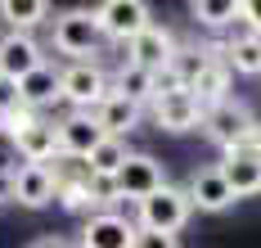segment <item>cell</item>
I'll return each mask as SVG.
<instances>
[{"label": "cell", "instance_id": "21", "mask_svg": "<svg viewBox=\"0 0 261 248\" xmlns=\"http://www.w3.org/2000/svg\"><path fill=\"white\" fill-rule=\"evenodd\" d=\"M126 154H130V149H126V140L104 136L99 144H95V149H90V154H86V158H81V167H86L95 181H113V176H117V167L126 163Z\"/></svg>", "mask_w": 261, "mask_h": 248}, {"label": "cell", "instance_id": "3", "mask_svg": "<svg viewBox=\"0 0 261 248\" xmlns=\"http://www.w3.org/2000/svg\"><path fill=\"white\" fill-rule=\"evenodd\" d=\"M99 41H104V32L90 9H68L54 18V50L68 55V63H86L90 55H99Z\"/></svg>", "mask_w": 261, "mask_h": 248}, {"label": "cell", "instance_id": "13", "mask_svg": "<svg viewBox=\"0 0 261 248\" xmlns=\"http://www.w3.org/2000/svg\"><path fill=\"white\" fill-rule=\"evenodd\" d=\"M189 208H198V212H225L230 203H234V190L225 185V176H221V167H198L194 176H189Z\"/></svg>", "mask_w": 261, "mask_h": 248}, {"label": "cell", "instance_id": "5", "mask_svg": "<svg viewBox=\"0 0 261 248\" xmlns=\"http://www.w3.org/2000/svg\"><path fill=\"white\" fill-rule=\"evenodd\" d=\"M108 185H113V199L140 203V199H149L153 190L167 185V171H162V163H158L153 154H126V163L117 167V176Z\"/></svg>", "mask_w": 261, "mask_h": 248}, {"label": "cell", "instance_id": "30", "mask_svg": "<svg viewBox=\"0 0 261 248\" xmlns=\"http://www.w3.org/2000/svg\"><path fill=\"white\" fill-rule=\"evenodd\" d=\"M27 248H72L68 239H59V235H41L36 244H27Z\"/></svg>", "mask_w": 261, "mask_h": 248}, {"label": "cell", "instance_id": "9", "mask_svg": "<svg viewBox=\"0 0 261 248\" xmlns=\"http://www.w3.org/2000/svg\"><path fill=\"white\" fill-rule=\"evenodd\" d=\"M9 199L23 203V208H45V203H54V167L18 163L14 176H9Z\"/></svg>", "mask_w": 261, "mask_h": 248}, {"label": "cell", "instance_id": "29", "mask_svg": "<svg viewBox=\"0 0 261 248\" xmlns=\"http://www.w3.org/2000/svg\"><path fill=\"white\" fill-rule=\"evenodd\" d=\"M18 104H23V100H18V82L0 77V117H5V113H14Z\"/></svg>", "mask_w": 261, "mask_h": 248}, {"label": "cell", "instance_id": "17", "mask_svg": "<svg viewBox=\"0 0 261 248\" xmlns=\"http://www.w3.org/2000/svg\"><path fill=\"white\" fill-rule=\"evenodd\" d=\"M189 95H194V104L207 113V109H216V104H225L230 100V68L221 63V55L212 50V63L194 77V86H189Z\"/></svg>", "mask_w": 261, "mask_h": 248}, {"label": "cell", "instance_id": "22", "mask_svg": "<svg viewBox=\"0 0 261 248\" xmlns=\"http://www.w3.org/2000/svg\"><path fill=\"white\" fill-rule=\"evenodd\" d=\"M113 90L122 95V100H130V104H153V72H144V68H130V63H122L117 68V82H113Z\"/></svg>", "mask_w": 261, "mask_h": 248}, {"label": "cell", "instance_id": "19", "mask_svg": "<svg viewBox=\"0 0 261 248\" xmlns=\"http://www.w3.org/2000/svg\"><path fill=\"white\" fill-rule=\"evenodd\" d=\"M18 100H23V109H50L54 100H59V68L54 63H41L36 72H27L23 82H18Z\"/></svg>", "mask_w": 261, "mask_h": 248}, {"label": "cell", "instance_id": "18", "mask_svg": "<svg viewBox=\"0 0 261 248\" xmlns=\"http://www.w3.org/2000/svg\"><path fill=\"white\" fill-rule=\"evenodd\" d=\"M14 149H18V158H23V163H41V167H50L54 158H59V140H54V122L36 117V122L27 127L23 136L14 140Z\"/></svg>", "mask_w": 261, "mask_h": 248}, {"label": "cell", "instance_id": "28", "mask_svg": "<svg viewBox=\"0 0 261 248\" xmlns=\"http://www.w3.org/2000/svg\"><path fill=\"white\" fill-rule=\"evenodd\" d=\"M239 23L252 32V36H261V0H248V5H239Z\"/></svg>", "mask_w": 261, "mask_h": 248}, {"label": "cell", "instance_id": "31", "mask_svg": "<svg viewBox=\"0 0 261 248\" xmlns=\"http://www.w3.org/2000/svg\"><path fill=\"white\" fill-rule=\"evenodd\" d=\"M248 149H252V154H257V158H261V127H257V131H252V140H248Z\"/></svg>", "mask_w": 261, "mask_h": 248}, {"label": "cell", "instance_id": "4", "mask_svg": "<svg viewBox=\"0 0 261 248\" xmlns=\"http://www.w3.org/2000/svg\"><path fill=\"white\" fill-rule=\"evenodd\" d=\"M104 95H108V77H104V68L95 59L59 68V100H68L72 113H90Z\"/></svg>", "mask_w": 261, "mask_h": 248}, {"label": "cell", "instance_id": "8", "mask_svg": "<svg viewBox=\"0 0 261 248\" xmlns=\"http://www.w3.org/2000/svg\"><path fill=\"white\" fill-rule=\"evenodd\" d=\"M171 55H176V36L167 28H158V23H149L140 36L126 41V63L130 68H144V72H162L171 63Z\"/></svg>", "mask_w": 261, "mask_h": 248}, {"label": "cell", "instance_id": "26", "mask_svg": "<svg viewBox=\"0 0 261 248\" xmlns=\"http://www.w3.org/2000/svg\"><path fill=\"white\" fill-rule=\"evenodd\" d=\"M36 117H41V113H32V109H23V104H18V109H14V113H5V117H0V136H5V140H9V144H14V140L23 136L27 127L36 122Z\"/></svg>", "mask_w": 261, "mask_h": 248}, {"label": "cell", "instance_id": "14", "mask_svg": "<svg viewBox=\"0 0 261 248\" xmlns=\"http://www.w3.org/2000/svg\"><path fill=\"white\" fill-rule=\"evenodd\" d=\"M153 122L162 131H171V136H185V131H198L203 127V109L194 104L189 90H176V95L153 100Z\"/></svg>", "mask_w": 261, "mask_h": 248}, {"label": "cell", "instance_id": "1", "mask_svg": "<svg viewBox=\"0 0 261 248\" xmlns=\"http://www.w3.org/2000/svg\"><path fill=\"white\" fill-rule=\"evenodd\" d=\"M189 194L180 185H162L149 199L135 203V230H149V235H180L185 221H189Z\"/></svg>", "mask_w": 261, "mask_h": 248}, {"label": "cell", "instance_id": "2", "mask_svg": "<svg viewBox=\"0 0 261 248\" xmlns=\"http://www.w3.org/2000/svg\"><path fill=\"white\" fill-rule=\"evenodd\" d=\"M203 131H207V140L221 154H230V149H248V140L257 131V117H252V109L243 100L230 95L225 104H216V109L203 113Z\"/></svg>", "mask_w": 261, "mask_h": 248}, {"label": "cell", "instance_id": "12", "mask_svg": "<svg viewBox=\"0 0 261 248\" xmlns=\"http://www.w3.org/2000/svg\"><path fill=\"white\" fill-rule=\"evenodd\" d=\"M135 244V221L122 212H95L81 226V248H130Z\"/></svg>", "mask_w": 261, "mask_h": 248}, {"label": "cell", "instance_id": "20", "mask_svg": "<svg viewBox=\"0 0 261 248\" xmlns=\"http://www.w3.org/2000/svg\"><path fill=\"white\" fill-rule=\"evenodd\" d=\"M216 55H221V63H225L230 72H239V77H261V36H252V32L225 41Z\"/></svg>", "mask_w": 261, "mask_h": 248}, {"label": "cell", "instance_id": "11", "mask_svg": "<svg viewBox=\"0 0 261 248\" xmlns=\"http://www.w3.org/2000/svg\"><path fill=\"white\" fill-rule=\"evenodd\" d=\"M54 140H59V154H63V158L81 163V158L104 140V131L90 122V113H68V117L54 122Z\"/></svg>", "mask_w": 261, "mask_h": 248}, {"label": "cell", "instance_id": "10", "mask_svg": "<svg viewBox=\"0 0 261 248\" xmlns=\"http://www.w3.org/2000/svg\"><path fill=\"white\" fill-rule=\"evenodd\" d=\"M41 63H45V55H41V45L32 41V32H5V36H0V77L23 82L27 72H36Z\"/></svg>", "mask_w": 261, "mask_h": 248}, {"label": "cell", "instance_id": "16", "mask_svg": "<svg viewBox=\"0 0 261 248\" xmlns=\"http://www.w3.org/2000/svg\"><path fill=\"white\" fill-rule=\"evenodd\" d=\"M90 122L104 131V136H126V131H135V122H140V104H130V100H122L113 86H108V95L90 109Z\"/></svg>", "mask_w": 261, "mask_h": 248}, {"label": "cell", "instance_id": "23", "mask_svg": "<svg viewBox=\"0 0 261 248\" xmlns=\"http://www.w3.org/2000/svg\"><path fill=\"white\" fill-rule=\"evenodd\" d=\"M0 18L9 23V32H32L36 23L50 18V5L45 0H5L0 5Z\"/></svg>", "mask_w": 261, "mask_h": 248}, {"label": "cell", "instance_id": "15", "mask_svg": "<svg viewBox=\"0 0 261 248\" xmlns=\"http://www.w3.org/2000/svg\"><path fill=\"white\" fill-rule=\"evenodd\" d=\"M221 176H225V185L234 190V199L261 194V158L252 149H230V154L221 158Z\"/></svg>", "mask_w": 261, "mask_h": 248}, {"label": "cell", "instance_id": "24", "mask_svg": "<svg viewBox=\"0 0 261 248\" xmlns=\"http://www.w3.org/2000/svg\"><path fill=\"white\" fill-rule=\"evenodd\" d=\"M189 18L212 28V32H221V28H230V23H239V0H194L189 5Z\"/></svg>", "mask_w": 261, "mask_h": 248}, {"label": "cell", "instance_id": "27", "mask_svg": "<svg viewBox=\"0 0 261 248\" xmlns=\"http://www.w3.org/2000/svg\"><path fill=\"white\" fill-rule=\"evenodd\" d=\"M130 248H180L176 235H149V230H135V244Z\"/></svg>", "mask_w": 261, "mask_h": 248}, {"label": "cell", "instance_id": "7", "mask_svg": "<svg viewBox=\"0 0 261 248\" xmlns=\"http://www.w3.org/2000/svg\"><path fill=\"white\" fill-rule=\"evenodd\" d=\"M54 199H59L68 212H90V217H95V208L104 203V199H99V181H95L81 163L68 167V171L54 163Z\"/></svg>", "mask_w": 261, "mask_h": 248}, {"label": "cell", "instance_id": "6", "mask_svg": "<svg viewBox=\"0 0 261 248\" xmlns=\"http://www.w3.org/2000/svg\"><path fill=\"white\" fill-rule=\"evenodd\" d=\"M90 14H95L99 32L113 36V41H122V45L153 23V9H149L144 0H104V5H95Z\"/></svg>", "mask_w": 261, "mask_h": 248}, {"label": "cell", "instance_id": "25", "mask_svg": "<svg viewBox=\"0 0 261 248\" xmlns=\"http://www.w3.org/2000/svg\"><path fill=\"white\" fill-rule=\"evenodd\" d=\"M207 63H212V45H185V50L176 45V55H171V63H167V68H171V72L180 77V86L189 90V86H194V77H198Z\"/></svg>", "mask_w": 261, "mask_h": 248}]
</instances>
